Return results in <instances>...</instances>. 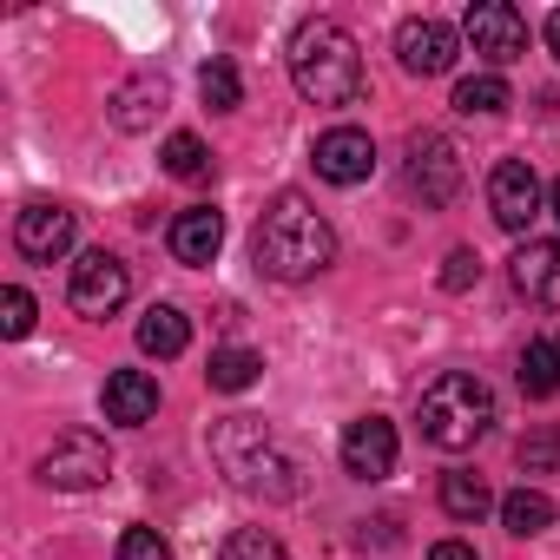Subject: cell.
<instances>
[{
	"label": "cell",
	"instance_id": "cell-19",
	"mask_svg": "<svg viewBox=\"0 0 560 560\" xmlns=\"http://www.w3.org/2000/svg\"><path fill=\"white\" fill-rule=\"evenodd\" d=\"M521 396H534V402L560 396V337H534L521 350Z\"/></svg>",
	"mask_w": 560,
	"mask_h": 560
},
{
	"label": "cell",
	"instance_id": "cell-11",
	"mask_svg": "<svg viewBox=\"0 0 560 560\" xmlns=\"http://www.w3.org/2000/svg\"><path fill=\"white\" fill-rule=\"evenodd\" d=\"M311 165L324 185H363L376 172V139L363 126H330L317 145H311Z\"/></svg>",
	"mask_w": 560,
	"mask_h": 560
},
{
	"label": "cell",
	"instance_id": "cell-8",
	"mask_svg": "<svg viewBox=\"0 0 560 560\" xmlns=\"http://www.w3.org/2000/svg\"><path fill=\"white\" fill-rule=\"evenodd\" d=\"M488 211H494V224L514 231V237H527V224L547 211V191H540V178H534L527 159H501V165L488 172Z\"/></svg>",
	"mask_w": 560,
	"mask_h": 560
},
{
	"label": "cell",
	"instance_id": "cell-26",
	"mask_svg": "<svg viewBox=\"0 0 560 560\" xmlns=\"http://www.w3.org/2000/svg\"><path fill=\"white\" fill-rule=\"evenodd\" d=\"M218 560H291V547L277 540V534H264V527H237Z\"/></svg>",
	"mask_w": 560,
	"mask_h": 560
},
{
	"label": "cell",
	"instance_id": "cell-25",
	"mask_svg": "<svg viewBox=\"0 0 560 560\" xmlns=\"http://www.w3.org/2000/svg\"><path fill=\"white\" fill-rule=\"evenodd\" d=\"M198 93H205L211 113H237V106H244V80H237L231 60H211V67L198 73Z\"/></svg>",
	"mask_w": 560,
	"mask_h": 560
},
{
	"label": "cell",
	"instance_id": "cell-29",
	"mask_svg": "<svg viewBox=\"0 0 560 560\" xmlns=\"http://www.w3.org/2000/svg\"><path fill=\"white\" fill-rule=\"evenodd\" d=\"M119 560H172V547H165L159 527H126L119 534Z\"/></svg>",
	"mask_w": 560,
	"mask_h": 560
},
{
	"label": "cell",
	"instance_id": "cell-18",
	"mask_svg": "<svg viewBox=\"0 0 560 560\" xmlns=\"http://www.w3.org/2000/svg\"><path fill=\"white\" fill-rule=\"evenodd\" d=\"M257 376H264V357L244 350V343H224V350H211V363H205V383H211L218 396H244Z\"/></svg>",
	"mask_w": 560,
	"mask_h": 560
},
{
	"label": "cell",
	"instance_id": "cell-3",
	"mask_svg": "<svg viewBox=\"0 0 560 560\" xmlns=\"http://www.w3.org/2000/svg\"><path fill=\"white\" fill-rule=\"evenodd\" d=\"M416 422H422V442L442 448V455H462L475 448L488 429H494V389L475 376V370H448L422 389L416 402Z\"/></svg>",
	"mask_w": 560,
	"mask_h": 560
},
{
	"label": "cell",
	"instance_id": "cell-13",
	"mask_svg": "<svg viewBox=\"0 0 560 560\" xmlns=\"http://www.w3.org/2000/svg\"><path fill=\"white\" fill-rule=\"evenodd\" d=\"M508 277L514 291L540 311H560V237H527L514 257H508Z\"/></svg>",
	"mask_w": 560,
	"mask_h": 560
},
{
	"label": "cell",
	"instance_id": "cell-30",
	"mask_svg": "<svg viewBox=\"0 0 560 560\" xmlns=\"http://www.w3.org/2000/svg\"><path fill=\"white\" fill-rule=\"evenodd\" d=\"M481 277V257L475 250H448V264H442V291H468Z\"/></svg>",
	"mask_w": 560,
	"mask_h": 560
},
{
	"label": "cell",
	"instance_id": "cell-10",
	"mask_svg": "<svg viewBox=\"0 0 560 560\" xmlns=\"http://www.w3.org/2000/svg\"><path fill=\"white\" fill-rule=\"evenodd\" d=\"M455 54H462V34H455L448 21L416 14V21H402V27H396V60H402V73H416V80L448 73V67H455Z\"/></svg>",
	"mask_w": 560,
	"mask_h": 560
},
{
	"label": "cell",
	"instance_id": "cell-2",
	"mask_svg": "<svg viewBox=\"0 0 560 560\" xmlns=\"http://www.w3.org/2000/svg\"><path fill=\"white\" fill-rule=\"evenodd\" d=\"M291 80L311 106H350L363 93V47L337 21H304L291 40Z\"/></svg>",
	"mask_w": 560,
	"mask_h": 560
},
{
	"label": "cell",
	"instance_id": "cell-21",
	"mask_svg": "<svg viewBox=\"0 0 560 560\" xmlns=\"http://www.w3.org/2000/svg\"><path fill=\"white\" fill-rule=\"evenodd\" d=\"M488 508H501V501L488 494V481H481L475 468H455V475H442V514H448V521H481Z\"/></svg>",
	"mask_w": 560,
	"mask_h": 560
},
{
	"label": "cell",
	"instance_id": "cell-28",
	"mask_svg": "<svg viewBox=\"0 0 560 560\" xmlns=\"http://www.w3.org/2000/svg\"><path fill=\"white\" fill-rule=\"evenodd\" d=\"M0 330H8L14 343L34 330V298H27L21 284H8V291H0Z\"/></svg>",
	"mask_w": 560,
	"mask_h": 560
},
{
	"label": "cell",
	"instance_id": "cell-4",
	"mask_svg": "<svg viewBox=\"0 0 560 560\" xmlns=\"http://www.w3.org/2000/svg\"><path fill=\"white\" fill-rule=\"evenodd\" d=\"M40 481L60 488V494L106 488V481H113V448H106V435H93V429H67V435H54V448L40 455Z\"/></svg>",
	"mask_w": 560,
	"mask_h": 560
},
{
	"label": "cell",
	"instance_id": "cell-7",
	"mask_svg": "<svg viewBox=\"0 0 560 560\" xmlns=\"http://www.w3.org/2000/svg\"><path fill=\"white\" fill-rule=\"evenodd\" d=\"M211 455H218V462H224V475H231V481H244V488H257L264 475H291L284 462H270V429H264L257 416H231V422H218Z\"/></svg>",
	"mask_w": 560,
	"mask_h": 560
},
{
	"label": "cell",
	"instance_id": "cell-1",
	"mask_svg": "<svg viewBox=\"0 0 560 560\" xmlns=\"http://www.w3.org/2000/svg\"><path fill=\"white\" fill-rule=\"evenodd\" d=\"M337 257V231L330 218L304 198V191H277L257 218V264L277 284H311V277Z\"/></svg>",
	"mask_w": 560,
	"mask_h": 560
},
{
	"label": "cell",
	"instance_id": "cell-20",
	"mask_svg": "<svg viewBox=\"0 0 560 560\" xmlns=\"http://www.w3.org/2000/svg\"><path fill=\"white\" fill-rule=\"evenodd\" d=\"M152 106H165V80L139 73L132 86L113 93V126H119V132H145V126H152Z\"/></svg>",
	"mask_w": 560,
	"mask_h": 560
},
{
	"label": "cell",
	"instance_id": "cell-6",
	"mask_svg": "<svg viewBox=\"0 0 560 560\" xmlns=\"http://www.w3.org/2000/svg\"><path fill=\"white\" fill-rule=\"evenodd\" d=\"M126 298H132V270H126L113 250H86V257L73 264V277H67V304H73L80 317H93V324H106Z\"/></svg>",
	"mask_w": 560,
	"mask_h": 560
},
{
	"label": "cell",
	"instance_id": "cell-15",
	"mask_svg": "<svg viewBox=\"0 0 560 560\" xmlns=\"http://www.w3.org/2000/svg\"><path fill=\"white\" fill-rule=\"evenodd\" d=\"M100 409H106V422H119V429H145V422L159 416V383H152L145 370H113L106 389H100Z\"/></svg>",
	"mask_w": 560,
	"mask_h": 560
},
{
	"label": "cell",
	"instance_id": "cell-12",
	"mask_svg": "<svg viewBox=\"0 0 560 560\" xmlns=\"http://www.w3.org/2000/svg\"><path fill=\"white\" fill-rule=\"evenodd\" d=\"M343 475H357V481H383V475H396V455H402V442H396V422H383V416H357L350 429H343Z\"/></svg>",
	"mask_w": 560,
	"mask_h": 560
},
{
	"label": "cell",
	"instance_id": "cell-14",
	"mask_svg": "<svg viewBox=\"0 0 560 560\" xmlns=\"http://www.w3.org/2000/svg\"><path fill=\"white\" fill-rule=\"evenodd\" d=\"M73 237H80V218H73L67 205H27V211L14 218V244H21V257H34V264L67 257Z\"/></svg>",
	"mask_w": 560,
	"mask_h": 560
},
{
	"label": "cell",
	"instance_id": "cell-32",
	"mask_svg": "<svg viewBox=\"0 0 560 560\" xmlns=\"http://www.w3.org/2000/svg\"><path fill=\"white\" fill-rule=\"evenodd\" d=\"M547 54H553V60H560V8H553V14H547Z\"/></svg>",
	"mask_w": 560,
	"mask_h": 560
},
{
	"label": "cell",
	"instance_id": "cell-33",
	"mask_svg": "<svg viewBox=\"0 0 560 560\" xmlns=\"http://www.w3.org/2000/svg\"><path fill=\"white\" fill-rule=\"evenodd\" d=\"M547 211H553V218H560V178H553V191H547Z\"/></svg>",
	"mask_w": 560,
	"mask_h": 560
},
{
	"label": "cell",
	"instance_id": "cell-27",
	"mask_svg": "<svg viewBox=\"0 0 560 560\" xmlns=\"http://www.w3.org/2000/svg\"><path fill=\"white\" fill-rule=\"evenodd\" d=\"M514 455H521V468H527V475H553V468H560V429H547V422H540V429H527Z\"/></svg>",
	"mask_w": 560,
	"mask_h": 560
},
{
	"label": "cell",
	"instance_id": "cell-24",
	"mask_svg": "<svg viewBox=\"0 0 560 560\" xmlns=\"http://www.w3.org/2000/svg\"><path fill=\"white\" fill-rule=\"evenodd\" d=\"M159 165H165L172 178H185V185H191V178H205V172H211V152H205V139H198V132H172V139H165V152H159Z\"/></svg>",
	"mask_w": 560,
	"mask_h": 560
},
{
	"label": "cell",
	"instance_id": "cell-5",
	"mask_svg": "<svg viewBox=\"0 0 560 560\" xmlns=\"http://www.w3.org/2000/svg\"><path fill=\"white\" fill-rule=\"evenodd\" d=\"M402 185L422 198V205H448L462 191V152L448 132H416L409 152H402Z\"/></svg>",
	"mask_w": 560,
	"mask_h": 560
},
{
	"label": "cell",
	"instance_id": "cell-17",
	"mask_svg": "<svg viewBox=\"0 0 560 560\" xmlns=\"http://www.w3.org/2000/svg\"><path fill=\"white\" fill-rule=\"evenodd\" d=\"M185 343H191V317H185L178 304H152V311L139 317V350H145V357L172 363V357H185Z\"/></svg>",
	"mask_w": 560,
	"mask_h": 560
},
{
	"label": "cell",
	"instance_id": "cell-23",
	"mask_svg": "<svg viewBox=\"0 0 560 560\" xmlns=\"http://www.w3.org/2000/svg\"><path fill=\"white\" fill-rule=\"evenodd\" d=\"M514 106V93H508V80L501 73H475V80H462L455 86V113H481V119H494V113H508Z\"/></svg>",
	"mask_w": 560,
	"mask_h": 560
},
{
	"label": "cell",
	"instance_id": "cell-22",
	"mask_svg": "<svg viewBox=\"0 0 560 560\" xmlns=\"http://www.w3.org/2000/svg\"><path fill=\"white\" fill-rule=\"evenodd\" d=\"M553 514H560V508H553L540 488H514V494H501V527L521 534V540H527V534H547Z\"/></svg>",
	"mask_w": 560,
	"mask_h": 560
},
{
	"label": "cell",
	"instance_id": "cell-31",
	"mask_svg": "<svg viewBox=\"0 0 560 560\" xmlns=\"http://www.w3.org/2000/svg\"><path fill=\"white\" fill-rule=\"evenodd\" d=\"M429 560H475V547H468V540H435Z\"/></svg>",
	"mask_w": 560,
	"mask_h": 560
},
{
	"label": "cell",
	"instance_id": "cell-16",
	"mask_svg": "<svg viewBox=\"0 0 560 560\" xmlns=\"http://www.w3.org/2000/svg\"><path fill=\"white\" fill-rule=\"evenodd\" d=\"M165 244H172V257H178V264H211V257L224 250V211H211V205L178 211V218H172V231H165Z\"/></svg>",
	"mask_w": 560,
	"mask_h": 560
},
{
	"label": "cell",
	"instance_id": "cell-9",
	"mask_svg": "<svg viewBox=\"0 0 560 560\" xmlns=\"http://www.w3.org/2000/svg\"><path fill=\"white\" fill-rule=\"evenodd\" d=\"M462 40L488 60V67H514L527 54V21L508 8V0H475L468 21H462Z\"/></svg>",
	"mask_w": 560,
	"mask_h": 560
}]
</instances>
